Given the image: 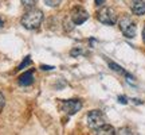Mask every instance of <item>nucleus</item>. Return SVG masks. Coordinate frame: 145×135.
Returning <instances> with one entry per match:
<instances>
[{"instance_id": "f257e3e1", "label": "nucleus", "mask_w": 145, "mask_h": 135, "mask_svg": "<svg viewBox=\"0 0 145 135\" xmlns=\"http://www.w3.org/2000/svg\"><path fill=\"white\" fill-rule=\"evenodd\" d=\"M43 22V12L40 10H36V8H32V10L27 11L26 14L22 18V26L27 28V30H35L42 24Z\"/></svg>"}, {"instance_id": "f03ea898", "label": "nucleus", "mask_w": 145, "mask_h": 135, "mask_svg": "<svg viewBox=\"0 0 145 135\" xmlns=\"http://www.w3.org/2000/svg\"><path fill=\"white\" fill-rule=\"evenodd\" d=\"M118 26H120V30L122 31L126 38H135L136 36V31H137V27H136V23L129 16H124L121 18L118 22Z\"/></svg>"}, {"instance_id": "7ed1b4c3", "label": "nucleus", "mask_w": 145, "mask_h": 135, "mask_svg": "<svg viewBox=\"0 0 145 135\" xmlns=\"http://www.w3.org/2000/svg\"><path fill=\"white\" fill-rule=\"evenodd\" d=\"M105 123H106V119H105L104 114L98 109L90 111L88 114V126L91 130H97L101 126H104Z\"/></svg>"}, {"instance_id": "20e7f679", "label": "nucleus", "mask_w": 145, "mask_h": 135, "mask_svg": "<svg viewBox=\"0 0 145 135\" xmlns=\"http://www.w3.org/2000/svg\"><path fill=\"white\" fill-rule=\"evenodd\" d=\"M97 19H98L101 23H104V24L113 26V24H116V22H117V15H116V12H114L112 8L104 7V8H101V10L97 12Z\"/></svg>"}, {"instance_id": "39448f33", "label": "nucleus", "mask_w": 145, "mask_h": 135, "mask_svg": "<svg viewBox=\"0 0 145 135\" xmlns=\"http://www.w3.org/2000/svg\"><path fill=\"white\" fill-rule=\"evenodd\" d=\"M61 109H62L65 114L67 115H74L77 114L79 109L82 108V101L78 99H72V100H63L61 101Z\"/></svg>"}, {"instance_id": "423d86ee", "label": "nucleus", "mask_w": 145, "mask_h": 135, "mask_svg": "<svg viewBox=\"0 0 145 135\" xmlns=\"http://www.w3.org/2000/svg\"><path fill=\"white\" fill-rule=\"evenodd\" d=\"M89 19V14L86 10H83L82 7H75L72 8L70 12V21H72V23L75 26H79Z\"/></svg>"}, {"instance_id": "0eeeda50", "label": "nucleus", "mask_w": 145, "mask_h": 135, "mask_svg": "<svg viewBox=\"0 0 145 135\" xmlns=\"http://www.w3.org/2000/svg\"><path fill=\"white\" fill-rule=\"evenodd\" d=\"M130 8L135 15H145V0H132Z\"/></svg>"}, {"instance_id": "6e6552de", "label": "nucleus", "mask_w": 145, "mask_h": 135, "mask_svg": "<svg viewBox=\"0 0 145 135\" xmlns=\"http://www.w3.org/2000/svg\"><path fill=\"white\" fill-rule=\"evenodd\" d=\"M32 83H34V74H32V70L23 73L20 77H19V84L23 85V87H28V85H31Z\"/></svg>"}, {"instance_id": "1a4fd4ad", "label": "nucleus", "mask_w": 145, "mask_h": 135, "mask_svg": "<svg viewBox=\"0 0 145 135\" xmlns=\"http://www.w3.org/2000/svg\"><path fill=\"white\" fill-rule=\"evenodd\" d=\"M94 134H97V135H113L116 134V131H114V128L112 127V126H109L105 123L104 126H101L99 128H97V130H94Z\"/></svg>"}, {"instance_id": "9d476101", "label": "nucleus", "mask_w": 145, "mask_h": 135, "mask_svg": "<svg viewBox=\"0 0 145 135\" xmlns=\"http://www.w3.org/2000/svg\"><path fill=\"white\" fill-rule=\"evenodd\" d=\"M109 66L112 68L113 70H116V72H118V73H122V74H125V76H128L129 78H132V76H129L128 73L125 72L124 69H121V66L120 65H117V64H114V62H109Z\"/></svg>"}, {"instance_id": "9b49d317", "label": "nucleus", "mask_w": 145, "mask_h": 135, "mask_svg": "<svg viewBox=\"0 0 145 135\" xmlns=\"http://www.w3.org/2000/svg\"><path fill=\"white\" fill-rule=\"evenodd\" d=\"M36 3H38V0H22V4L24 5V7H28V8L34 7Z\"/></svg>"}, {"instance_id": "f8f14e48", "label": "nucleus", "mask_w": 145, "mask_h": 135, "mask_svg": "<svg viewBox=\"0 0 145 135\" xmlns=\"http://www.w3.org/2000/svg\"><path fill=\"white\" fill-rule=\"evenodd\" d=\"M61 1H62V0H44V3H46L48 7H58V5L61 4Z\"/></svg>"}, {"instance_id": "ddd939ff", "label": "nucleus", "mask_w": 145, "mask_h": 135, "mask_svg": "<svg viewBox=\"0 0 145 135\" xmlns=\"http://www.w3.org/2000/svg\"><path fill=\"white\" fill-rule=\"evenodd\" d=\"M83 50L82 49H74V50H71V56L72 57H77L78 54H82Z\"/></svg>"}, {"instance_id": "4468645a", "label": "nucleus", "mask_w": 145, "mask_h": 135, "mask_svg": "<svg viewBox=\"0 0 145 135\" xmlns=\"http://www.w3.org/2000/svg\"><path fill=\"white\" fill-rule=\"evenodd\" d=\"M4 103H5L4 96H3V93H0V111H1V109H3V107H4Z\"/></svg>"}, {"instance_id": "2eb2a0df", "label": "nucleus", "mask_w": 145, "mask_h": 135, "mask_svg": "<svg viewBox=\"0 0 145 135\" xmlns=\"http://www.w3.org/2000/svg\"><path fill=\"white\" fill-rule=\"evenodd\" d=\"M116 134H132V132H130L129 128H121V130H118V132H116Z\"/></svg>"}, {"instance_id": "dca6fc26", "label": "nucleus", "mask_w": 145, "mask_h": 135, "mask_svg": "<svg viewBox=\"0 0 145 135\" xmlns=\"http://www.w3.org/2000/svg\"><path fill=\"white\" fill-rule=\"evenodd\" d=\"M28 64H31V60H30V58L27 57V58H26V61H24V62L22 64V65H20L19 68H18V69H23V68L26 66V65H28Z\"/></svg>"}, {"instance_id": "f3484780", "label": "nucleus", "mask_w": 145, "mask_h": 135, "mask_svg": "<svg viewBox=\"0 0 145 135\" xmlns=\"http://www.w3.org/2000/svg\"><path fill=\"white\" fill-rule=\"evenodd\" d=\"M118 101H120V103H122V104H126V103H128V99H126V97H124V96H120Z\"/></svg>"}, {"instance_id": "a211bd4d", "label": "nucleus", "mask_w": 145, "mask_h": 135, "mask_svg": "<svg viewBox=\"0 0 145 135\" xmlns=\"http://www.w3.org/2000/svg\"><path fill=\"white\" fill-rule=\"evenodd\" d=\"M104 1H105V0H95V5H98V7H99V5L104 4Z\"/></svg>"}, {"instance_id": "6ab92c4d", "label": "nucleus", "mask_w": 145, "mask_h": 135, "mask_svg": "<svg viewBox=\"0 0 145 135\" xmlns=\"http://www.w3.org/2000/svg\"><path fill=\"white\" fill-rule=\"evenodd\" d=\"M42 69H44V70H51L52 66H46V65H43V66H42Z\"/></svg>"}, {"instance_id": "aec40b11", "label": "nucleus", "mask_w": 145, "mask_h": 135, "mask_svg": "<svg viewBox=\"0 0 145 135\" xmlns=\"http://www.w3.org/2000/svg\"><path fill=\"white\" fill-rule=\"evenodd\" d=\"M4 26V22H3V19H1V18H0V28H1V27Z\"/></svg>"}, {"instance_id": "412c9836", "label": "nucleus", "mask_w": 145, "mask_h": 135, "mask_svg": "<svg viewBox=\"0 0 145 135\" xmlns=\"http://www.w3.org/2000/svg\"><path fill=\"white\" fill-rule=\"evenodd\" d=\"M142 39H144V43H145V27H144V30H142Z\"/></svg>"}]
</instances>
